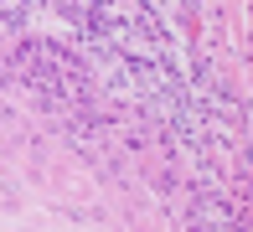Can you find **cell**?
I'll use <instances>...</instances> for the list:
<instances>
[]
</instances>
